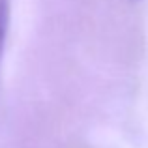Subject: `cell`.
Wrapping results in <instances>:
<instances>
[{"mask_svg":"<svg viewBox=\"0 0 148 148\" xmlns=\"http://www.w3.org/2000/svg\"><path fill=\"white\" fill-rule=\"evenodd\" d=\"M8 26H10V0H0V56L6 43Z\"/></svg>","mask_w":148,"mask_h":148,"instance_id":"1","label":"cell"}]
</instances>
